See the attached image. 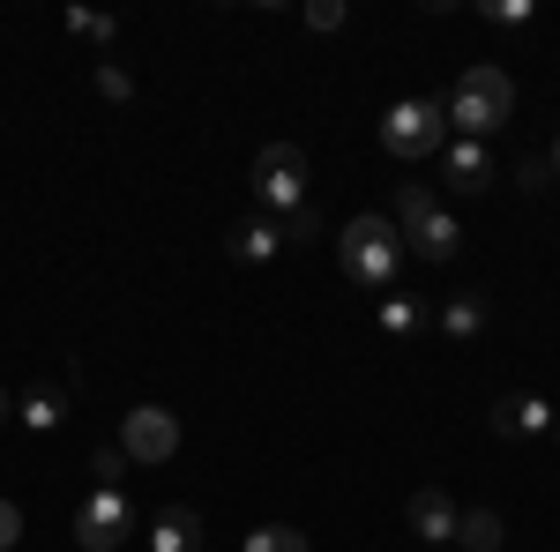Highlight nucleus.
I'll return each mask as SVG.
<instances>
[{
    "mask_svg": "<svg viewBox=\"0 0 560 552\" xmlns=\"http://www.w3.org/2000/svg\"><path fill=\"white\" fill-rule=\"evenodd\" d=\"M374 134H382V150L396 165H427V157L448 150V113H441V97H396Z\"/></svg>",
    "mask_w": 560,
    "mask_h": 552,
    "instance_id": "obj_4",
    "label": "nucleus"
},
{
    "mask_svg": "<svg viewBox=\"0 0 560 552\" xmlns=\"http://www.w3.org/2000/svg\"><path fill=\"white\" fill-rule=\"evenodd\" d=\"M255 210H269V216L306 210V150L300 142H261L255 150Z\"/></svg>",
    "mask_w": 560,
    "mask_h": 552,
    "instance_id": "obj_5",
    "label": "nucleus"
},
{
    "mask_svg": "<svg viewBox=\"0 0 560 552\" xmlns=\"http://www.w3.org/2000/svg\"><path fill=\"white\" fill-rule=\"evenodd\" d=\"M224 247H232V261H277L284 255V224H277V216L269 210H247L240 216V224H232V239H224Z\"/></svg>",
    "mask_w": 560,
    "mask_h": 552,
    "instance_id": "obj_9",
    "label": "nucleus"
},
{
    "mask_svg": "<svg viewBox=\"0 0 560 552\" xmlns=\"http://www.w3.org/2000/svg\"><path fill=\"white\" fill-rule=\"evenodd\" d=\"M546 165H553V179H560V134H553V157H546Z\"/></svg>",
    "mask_w": 560,
    "mask_h": 552,
    "instance_id": "obj_26",
    "label": "nucleus"
},
{
    "mask_svg": "<svg viewBox=\"0 0 560 552\" xmlns=\"http://www.w3.org/2000/svg\"><path fill=\"white\" fill-rule=\"evenodd\" d=\"M388 224L404 232V255H419V261H456V247H464V224L441 210V195H433L427 179L396 187V216Z\"/></svg>",
    "mask_w": 560,
    "mask_h": 552,
    "instance_id": "obj_3",
    "label": "nucleus"
},
{
    "mask_svg": "<svg viewBox=\"0 0 560 552\" xmlns=\"http://www.w3.org/2000/svg\"><path fill=\"white\" fill-rule=\"evenodd\" d=\"M277 224H284V247H292V239H314V232H322V216H314V210H292V216H277Z\"/></svg>",
    "mask_w": 560,
    "mask_h": 552,
    "instance_id": "obj_22",
    "label": "nucleus"
},
{
    "mask_svg": "<svg viewBox=\"0 0 560 552\" xmlns=\"http://www.w3.org/2000/svg\"><path fill=\"white\" fill-rule=\"evenodd\" d=\"M441 187H456V195H486V187H493V157H486V142H448V150H441Z\"/></svg>",
    "mask_w": 560,
    "mask_h": 552,
    "instance_id": "obj_10",
    "label": "nucleus"
},
{
    "mask_svg": "<svg viewBox=\"0 0 560 552\" xmlns=\"http://www.w3.org/2000/svg\"><path fill=\"white\" fill-rule=\"evenodd\" d=\"M60 419H68V396H60L52 381H38V388H23V396H15V425H31V433H52Z\"/></svg>",
    "mask_w": 560,
    "mask_h": 552,
    "instance_id": "obj_13",
    "label": "nucleus"
},
{
    "mask_svg": "<svg viewBox=\"0 0 560 552\" xmlns=\"http://www.w3.org/2000/svg\"><path fill=\"white\" fill-rule=\"evenodd\" d=\"M553 441H560V411H553Z\"/></svg>",
    "mask_w": 560,
    "mask_h": 552,
    "instance_id": "obj_27",
    "label": "nucleus"
},
{
    "mask_svg": "<svg viewBox=\"0 0 560 552\" xmlns=\"http://www.w3.org/2000/svg\"><path fill=\"white\" fill-rule=\"evenodd\" d=\"M8 545H23V508L15 501H0V552Z\"/></svg>",
    "mask_w": 560,
    "mask_h": 552,
    "instance_id": "obj_23",
    "label": "nucleus"
},
{
    "mask_svg": "<svg viewBox=\"0 0 560 552\" xmlns=\"http://www.w3.org/2000/svg\"><path fill=\"white\" fill-rule=\"evenodd\" d=\"M120 538H135V508L120 485H97L83 508H75V545L83 552H120Z\"/></svg>",
    "mask_w": 560,
    "mask_h": 552,
    "instance_id": "obj_6",
    "label": "nucleus"
},
{
    "mask_svg": "<svg viewBox=\"0 0 560 552\" xmlns=\"http://www.w3.org/2000/svg\"><path fill=\"white\" fill-rule=\"evenodd\" d=\"M456 501H448V493H441V485H427V493H411V508H404V522H411V530H419V538H427V552H441V545H456Z\"/></svg>",
    "mask_w": 560,
    "mask_h": 552,
    "instance_id": "obj_8",
    "label": "nucleus"
},
{
    "mask_svg": "<svg viewBox=\"0 0 560 552\" xmlns=\"http://www.w3.org/2000/svg\"><path fill=\"white\" fill-rule=\"evenodd\" d=\"M0 419H15V396H8V388H0Z\"/></svg>",
    "mask_w": 560,
    "mask_h": 552,
    "instance_id": "obj_25",
    "label": "nucleus"
},
{
    "mask_svg": "<svg viewBox=\"0 0 560 552\" xmlns=\"http://www.w3.org/2000/svg\"><path fill=\"white\" fill-rule=\"evenodd\" d=\"M456 545H464V552H501V545H509V530H501V515H493V508H464V515H456Z\"/></svg>",
    "mask_w": 560,
    "mask_h": 552,
    "instance_id": "obj_14",
    "label": "nucleus"
},
{
    "mask_svg": "<svg viewBox=\"0 0 560 552\" xmlns=\"http://www.w3.org/2000/svg\"><path fill=\"white\" fill-rule=\"evenodd\" d=\"M419 321H427V314H419V298L382 292V329H388V337H419Z\"/></svg>",
    "mask_w": 560,
    "mask_h": 552,
    "instance_id": "obj_16",
    "label": "nucleus"
},
{
    "mask_svg": "<svg viewBox=\"0 0 560 552\" xmlns=\"http://www.w3.org/2000/svg\"><path fill=\"white\" fill-rule=\"evenodd\" d=\"M240 552H314V545H306V530H292V522H261Z\"/></svg>",
    "mask_w": 560,
    "mask_h": 552,
    "instance_id": "obj_17",
    "label": "nucleus"
},
{
    "mask_svg": "<svg viewBox=\"0 0 560 552\" xmlns=\"http://www.w3.org/2000/svg\"><path fill=\"white\" fill-rule=\"evenodd\" d=\"M441 329H448V337H478V329H486V298L456 292L448 306H441Z\"/></svg>",
    "mask_w": 560,
    "mask_h": 552,
    "instance_id": "obj_15",
    "label": "nucleus"
},
{
    "mask_svg": "<svg viewBox=\"0 0 560 552\" xmlns=\"http://www.w3.org/2000/svg\"><path fill=\"white\" fill-rule=\"evenodd\" d=\"M68 31H75V38H90V45H113V38H120V23H113V15H90V8H75V15H68Z\"/></svg>",
    "mask_w": 560,
    "mask_h": 552,
    "instance_id": "obj_19",
    "label": "nucleus"
},
{
    "mask_svg": "<svg viewBox=\"0 0 560 552\" xmlns=\"http://www.w3.org/2000/svg\"><path fill=\"white\" fill-rule=\"evenodd\" d=\"M306 23H314V31H337V23H345V0H314Z\"/></svg>",
    "mask_w": 560,
    "mask_h": 552,
    "instance_id": "obj_24",
    "label": "nucleus"
},
{
    "mask_svg": "<svg viewBox=\"0 0 560 552\" xmlns=\"http://www.w3.org/2000/svg\"><path fill=\"white\" fill-rule=\"evenodd\" d=\"M97 97L128 105V97H135V75H128V68H113V60H97Z\"/></svg>",
    "mask_w": 560,
    "mask_h": 552,
    "instance_id": "obj_20",
    "label": "nucleus"
},
{
    "mask_svg": "<svg viewBox=\"0 0 560 552\" xmlns=\"http://www.w3.org/2000/svg\"><path fill=\"white\" fill-rule=\"evenodd\" d=\"M120 456H128V463H173L179 456V419L165 403H135L128 419H120Z\"/></svg>",
    "mask_w": 560,
    "mask_h": 552,
    "instance_id": "obj_7",
    "label": "nucleus"
},
{
    "mask_svg": "<svg viewBox=\"0 0 560 552\" xmlns=\"http://www.w3.org/2000/svg\"><path fill=\"white\" fill-rule=\"evenodd\" d=\"M538 8L530 0H478V23H493V31H523Z\"/></svg>",
    "mask_w": 560,
    "mask_h": 552,
    "instance_id": "obj_18",
    "label": "nucleus"
},
{
    "mask_svg": "<svg viewBox=\"0 0 560 552\" xmlns=\"http://www.w3.org/2000/svg\"><path fill=\"white\" fill-rule=\"evenodd\" d=\"M441 113H448V134H456V142H486L493 128H509V113H516V83H509L501 68H464L456 90L441 97Z\"/></svg>",
    "mask_w": 560,
    "mask_h": 552,
    "instance_id": "obj_1",
    "label": "nucleus"
},
{
    "mask_svg": "<svg viewBox=\"0 0 560 552\" xmlns=\"http://www.w3.org/2000/svg\"><path fill=\"white\" fill-rule=\"evenodd\" d=\"M493 433L501 441H538V433H553V403L546 396H501L493 403Z\"/></svg>",
    "mask_w": 560,
    "mask_h": 552,
    "instance_id": "obj_11",
    "label": "nucleus"
},
{
    "mask_svg": "<svg viewBox=\"0 0 560 552\" xmlns=\"http://www.w3.org/2000/svg\"><path fill=\"white\" fill-rule=\"evenodd\" d=\"M150 552H202V515L195 508H165L150 522Z\"/></svg>",
    "mask_w": 560,
    "mask_h": 552,
    "instance_id": "obj_12",
    "label": "nucleus"
},
{
    "mask_svg": "<svg viewBox=\"0 0 560 552\" xmlns=\"http://www.w3.org/2000/svg\"><path fill=\"white\" fill-rule=\"evenodd\" d=\"M337 261L359 292H396V269H404V232L388 216H351L337 232Z\"/></svg>",
    "mask_w": 560,
    "mask_h": 552,
    "instance_id": "obj_2",
    "label": "nucleus"
},
{
    "mask_svg": "<svg viewBox=\"0 0 560 552\" xmlns=\"http://www.w3.org/2000/svg\"><path fill=\"white\" fill-rule=\"evenodd\" d=\"M516 179H523V195H538V187H553V165H546V157H523Z\"/></svg>",
    "mask_w": 560,
    "mask_h": 552,
    "instance_id": "obj_21",
    "label": "nucleus"
}]
</instances>
